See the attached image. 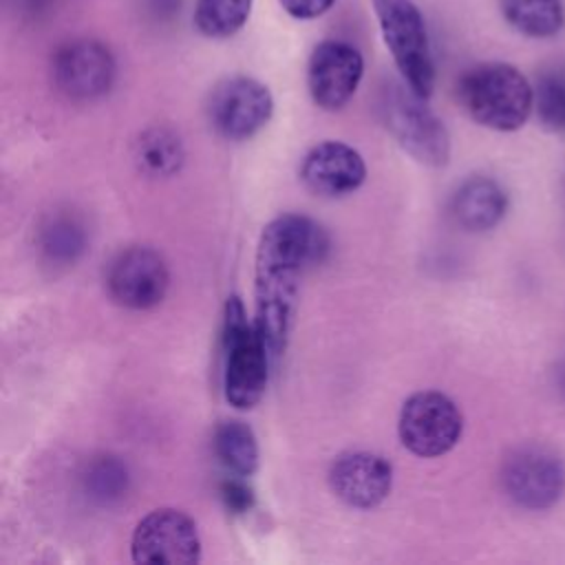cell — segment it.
<instances>
[{"instance_id": "cell-1", "label": "cell", "mask_w": 565, "mask_h": 565, "mask_svg": "<svg viewBox=\"0 0 565 565\" xmlns=\"http://www.w3.org/2000/svg\"><path fill=\"white\" fill-rule=\"evenodd\" d=\"M327 247L322 227L302 214H280L260 232L254 258V322L271 362L287 349L300 276L307 265L324 256Z\"/></svg>"}, {"instance_id": "cell-2", "label": "cell", "mask_w": 565, "mask_h": 565, "mask_svg": "<svg viewBox=\"0 0 565 565\" xmlns=\"http://www.w3.org/2000/svg\"><path fill=\"white\" fill-rule=\"evenodd\" d=\"M457 95L477 124L499 132L519 130L534 108L532 84L519 68L503 62L468 68L457 84Z\"/></svg>"}, {"instance_id": "cell-3", "label": "cell", "mask_w": 565, "mask_h": 565, "mask_svg": "<svg viewBox=\"0 0 565 565\" xmlns=\"http://www.w3.org/2000/svg\"><path fill=\"white\" fill-rule=\"evenodd\" d=\"M223 391L236 411L254 408L265 395L271 355L256 322L247 320L238 296H230L223 311Z\"/></svg>"}, {"instance_id": "cell-4", "label": "cell", "mask_w": 565, "mask_h": 565, "mask_svg": "<svg viewBox=\"0 0 565 565\" xmlns=\"http://www.w3.org/2000/svg\"><path fill=\"white\" fill-rule=\"evenodd\" d=\"M377 108L386 130L415 161L430 168L448 163L450 135L444 121L406 82H388L380 93Z\"/></svg>"}, {"instance_id": "cell-5", "label": "cell", "mask_w": 565, "mask_h": 565, "mask_svg": "<svg viewBox=\"0 0 565 565\" xmlns=\"http://www.w3.org/2000/svg\"><path fill=\"white\" fill-rule=\"evenodd\" d=\"M371 7L402 82L428 99L435 88V64L419 7L413 0H371Z\"/></svg>"}, {"instance_id": "cell-6", "label": "cell", "mask_w": 565, "mask_h": 565, "mask_svg": "<svg viewBox=\"0 0 565 565\" xmlns=\"http://www.w3.org/2000/svg\"><path fill=\"white\" fill-rule=\"evenodd\" d=\"M463 433L459 406L439 391L413 393L399 411L397 435L406 450L430 459L450 452Z\"/></svg>"}, {"instance_id": "cell-7", "label": "cell", "mask_w": 565, "mask_h": 565, "mask_svg": "<svg viewBox=\"0 0 565 565\" xmlns=\"http://www.w3.org/2000/svg\"><path fill=\"white\" fill-rule=\"evenodd\" d=\"M201 552L194 519L177 508L148 512L130 539V556L143 565H194L201 561Z\"/></svg>"}, {"instance_id": "cell-8", "label": "cell", "mask_w": 565, "mask_h": 565, "mask_svg": "<svg viewBox=\"0 0 565 565\" xmlns=\"http://www.w3.org/2000/svg\"><path fill=\"white\" fill-rule=\"evenodd\" d=\"M274 113L269 88L247 75L223 77L207 97V119L212 128L230 141L254 137Z\"/></svg>"}, {"instance_id": "cell-9", "label": "cell", "mask_w": 565, "mask_h": 565, "mask_svg": "<svg viewBox=\"0 0 565 565\" xmlns=\"http://www.w3.org/2000/svg\"><path fill=\"white\" fill-rule=\"evenodd\" d=\"M170 287V271L163 256L146 245L121 249L108 265L106 289L110 298L135 311L157 307Z\"/></svg>"}, {"instance_id": "cell-10", "label": "cell", "mask_w": 565, "mask_h": 565, "mask_svg": "<svg viewBox=\"0 0 565 565\" xmlns=\"http://www.w3.org/2000/svg\"><path fill=\"white\" fill-rule=\"evenodd\" d=\"M364 75L362 53L342 40H322L307 62V88L322 110H340L355 95Z\"/></svg>"}, {"instance_id": "cell-11", "label": "cell", "mask_w": 565, "mask_h": 565, "mask_svg": "<svg viewBox=\"0 0 565 565\" xmlns=\"http://www.w3.org/2000/svg\"><path fill=\"white\" fill-rule=\"evenodd\" d=\"M117 64L110 49L93 38L62 44L53 55V82L71 99H97L115 82Z\"/></svg>"}, {"instance_id": "cell-12", "label": "cell", "mask_w": 565, "mask_h": 565, "mask_svg": "<svg viewBox=\"0 0 565 565\" xmlns=\"http://www.w3.org/2000/svg\"><path fill=\"white\" fill-rule=\"evenodd\" d=\"M327 481L331 492L349 508L371 510L391 494L393 466L377 452L347 450L331 461Z\"/></svg>"}, {"instance_id": "cell-13", "label": "cell", "mask_w": 565, "mask_h": 565, "mask_svg": "<svg viewBox=\"0 0 565 565\" xmlns=\"http://www.w3.org/2000/svg\"><path fill=\"white\" fill-rule=\"evenodd\" d=\"M501 481L516 505L543 510L561 497L565 470L552 452L541 448H521L505 461Z\"/></svg>"}, {"instance_id": "cell-14", "label": "cell", "mask_w": 565, "mask_h": 565, "mask_svg": "<svg viewBox=\"0 0 565 565\" xmlns=\"http://www.w3.org/2000/svg\"><path fill=\"white\" fill-rule=\"evenodd\" d=\"M300 179L318 196H344L364 183L366 163L344 141H320L302 157Z\"/></svg>"}, {"instance_id": "cell-15", "label": "cell", "mask_w": 565, "mask_h": 565, "mask_svg": "<svg viewBox=\"0 0 565 565\" xmlns=\"http://www.w3.org/2000/svg\"><path fill=\"white\" fill-rule=\"evenodd\" d=\"M508 196L490 177L466 179L452 196V216L468 232L492 230L505 214Z\"/></svg>"}, {"instance_id": "cell-16", "label": "cell", "mask_w": 565, "mask_h": 565, "mask_svg": "<svg viewBox=\"0 0 565 565\" xmlns=\"http://www.w3.org/2000/svg\"><path fill=\"white\" fill-rule=\"evenodd\" d=\"M135 161L148 177H172L185 161V148L174 130L152 126L146 128L135 141Z\"/></svg>"}, {"instance_id": "cell-17", "label": "cell", "mask_w": 565, "mask_h": 565, "mask_svg": "<svg viewBox=\"0 0 565 565\" xmlns=\"http://www.w3.org/2000/svg\"><path fill=\"white\" fill-rule=\"evenodd\" d=\"M218 461L238 477H252L258 470L260 452L254 430L241 419H223L212 437Z\"/></svg>"}, {"instance_id": "cell-18", "label": "cell", "mask_w": 565, "mask_h": 565, "mask_svg": "<svg viewBox=\"0 0 565 565\" xmlns=\"http://www.w3.org/2000/svg\"><path fill=\"white\" fill-rule=\"evenodd\" d=\"M505 22L527 38H552L565 24L561 0H499Z\"/></svg>"}, {"instance_id": "cell-19", "label": "cell", "mask_w": 565, "mask_h": 565, "mask_svg": "<svg viewBox=\"0 0 565 565\" xmlns=\"http://www.w3.org/2000/svg\"><path fill=\"white\" fill-rule=\"evenodd\" d=\"M252 4L254 0H196L192 20L201 35L225 40L247 24Z\"/></svg>"}, {"instance_id": "cell-20", "label": "cell", "mask_w": 565, "mask_h": 565, "mask_svg": "<svg viewBox=\"0 0 565 565\" xmlns=\"http://www.w3.org/2000/svg\"><path fill=\"white\" fill-rule=\"evenodd\" d=\"M40 245L51 263L68 265L75 263L84 252L86 234L73 216H55L42 227Z\"/></svg>"}, {"instance_id": "cell-21", "label": "cell", "mask_w": 565, "mask_h": 565, "mask_svg": "<svg viewBox=\"0 0 565 565\" xmlns=\"http://www.w3.org/2000/svg\"><path fill=\"white\" fill-rule=\"evenodd\" d=\"M86 490L97 503H115L128 492V468L117 457H97L84 475Z\"/></svg>"}, {"instance_id": "cell-22", "label": "cell", "mask_w": 565, "mask_h": 565, "mask_svg": "<svg viewBox=\"0 0 565 565\" xmlns=\"http://www.w3.org/2000/svg\"><path fill=\"white\" fill-rule=\"evenodd\" d=\"M534 106L541 124L547 130L563 132L565 130V75L547 73L539 79L534 90Z\"/></svg>"}, {"instance_id": "cell-23", "label": "cell", "mask_w": 565, "mask_h": 565, "mask_svg": "<svg viewBox=\"0 0 565 565\" xmlns=\"http://www.w3.org/2000/svg\"><path fill=\"white\" fill-rule=\"evenodd\" d=\"M221 501L232 514H245L254 508V490L243 481V477H230L221 483Z\"/></svg>"}, {"instance_id": "cell-24", "label": "cell", "mask_w": 565, "mask_h": 565, "mask_svg": "<svg viewBox=\"0 0 565 565\" xmlns=\"http://www.w3.org/2000/svg\"><path fill=\"white\" fill-rule=\"evenodd\" d=\"M335 0H278L285 13H289L296 20H313L324 15Z\"/></svg>"}]
</instances>
